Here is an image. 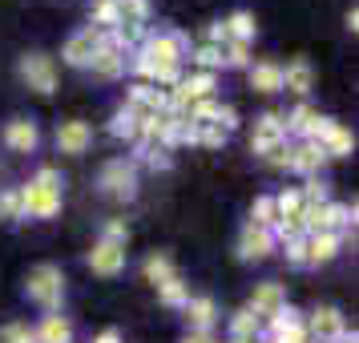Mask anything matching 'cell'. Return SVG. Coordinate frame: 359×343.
Returning a JSON list of instances; mask_svg holds the SVG:
<instances>
[{
    "instance_id": "17",
    "label": "cell",
    "mask_w": 359,
    "mask_h": 343,
    "mask_svg": "<svg viewBox=\"0 0 359 343\" xmlns=\"http://www.w3.org/2000/svg\"><path fill=\"white\" fill-rule=\"evenodd\" d=\"M33 335H36V343H73V323H69L65 315L53 311V315L41 319V327H36Z\"/></svg>"
},
{
    "instance_id": "14",
    "label": "cell",
    "mask_w": 359,
    "mask_h": 343,
    "mask_svg": "<svg viewBox=\"0 0 359 343\" xmlns=\"http://www.w3.org/2000/svg\"><path fill=\"white\" fill-rule=\"evenodd\" d=\"M283 307H287V291H283L278 283H259V287H255V295H250V311H255V315H271V319H275Z\"/></svg>"
},
{
    "instance_id": "23",
    "label": "cell",
    "mask_w": 359,
    "mask_h": 343,
    "mask_svg": "<svg viewBox=\"0 0 359 343\" xmlns=\"http://www.w3.org/2000/svg\"><path fill=\"white\" fill-rule=\"evenodd\" d=\"M142 271H146V278L154 283V287H162L165 278H174V275H178V271H174V259H170L165 250H154V255L146 259V267H142Z\"/></svg>"
},
{
    "instance_id": "34",
    "label": "cell",
    "mask_w": 359,
    "mask_h": 343,
    "mask_svg": "<svg viewBox=\"0 0 359 343\" xmlns=\"http://www.w3.org/2000/svg\"><path fill=\"white\" fill-rule=\"evenodd\" d=\"M266 343H311V335H307L303 323H294V327H275V331L266 335Z\"/></svg>"
},
{
    "instance_id": "2",
    "label": "cell",
    "mask_w": 359,
    "mask_h": 343,
    "mask_svg": "<svg viewBox=\"0 0 359 343\" xmlns=\"http://www.w3.org/2000/svg\"><path fill=\"white\" fill-rule=\"evenodd\" d=\"M25 299H33L36 307H45L53 315V311L61 307V299H65V275H61V267L57 262L33 267L25 275Z\"/></svg>"
},
{
    "instance_id": "21",
    "label": "cell",
    "mask_w": 359,
    "mask_h": 343,
    "mask_svg": "<svg viewBox=\"0 0 359 343\" xmlns=\"http://www.w3.org/2000/svg\"><path fill=\"white\" fill-rule=\"evenodd\" d=\"M319 146H323L327 158H347V154L355 149V137H351V130H343L339 121H335V126L327 130V137L319 142Z\"/></svg>"
},
{
    "instance_id": "42",
    "label": "cell",
    "mask_w": 359,
    "mask_h": 343,
    "mask_svg": "<svg viewBox=\"0 0 359 343\" xmlns=\"http://www.w3.org/2000/svg\"><path fill=\"white\" fill-rule=\"evenodd\" d=\"M210 126H218V130L234 133V126H238V117H234V109H226V105H218V117H214Z\"/></svg>"
},
{
    "instance_id": "9",
    "label": "cell",
    "mask_w": 359,
    "mask_h": 343,
    "mask_svg": "<svg viewBox=\"0 0 359 343\" xmlns=\"http://www.w3.org/2000/svg\"><path fill=\"white\" fill-rule=\"evenodd\" d=\"M89 271L101 278H114L126 271V246H117V243H97L93 250H89Z\"/></svg>"
},
{
    "instance_id": "16",
    "label": "cell",
    "mask_w": 359,
    "mask_h": 343,
    "mask_svg": "<svg viewBox=\"0 0 359 343\" xmlns=\"http://www.w3.org/2000/svg\"><path fill=\"white\" fill-rule=\"evenodd\" d=\"M182 311H186V323H190V331H210L214 319H218V307H214V299H186L182 303Z\"/></svg>"
},
{
    "instance_id": "29",
    "label": "cell",
    "mask_w": 359,
    "mask_h": 343,
    "mask_svg": "<svg viewBox=\"0 0 359 343\" xmlns=\"http://www.w3.org/2000/svg\"><path fill=\"white\" fill-rule=\"evenodd\" d=\"M158 295H162V303H165V307H182V303L190 299V291H186V283H182V275L165 278L162 287H158Z\"/></svg>"
},
{
    "instance_id": "22",
    "label": "cell",
    "mask_w": 359,
    "mask_h": 343,
    "mask_svg": "<svg viewBox=\"0 0 359 343\" xmlns=\"http://www.w3.org/2000/svg\"><path fill=\"white\" fill-rule=\"evenodd\" d=\"M146 20H149V0H117V25L146 29Z\"/></svg>"
},
{
    "instance_id": "18",
    "label": "cell",
    "mask_w": 359,
    "mask_h": 343,
    "mask_svg": "<svg viewBox=\"0 0 359 343\" xmlns=\"http://www.w3.org/2000/svg\"><path fill=\"white\" fill-rule=\"evenodd\" d=\"M343 238L339 234H331V230H323V234H307V259L311 262H331L335 255H339Z\"/></svg>"
},
{
    "instance_id": "10",
    "label": "cell",
    "mask_w": 359,
    "mask_h": 343,
    "mask_svg": "<svg viewBox=\"0 0 359 343\" xmlns=\"http://www.w3.org/2000/svg\"><path fill=\"white\" fill-rule=\"evenodd\" d=\"M89 142H93V130H89V121H81V117H69V121L57 126V149L61 154H85Z\"/></svg>"
},
{
    "instance_id": "31",
    "label": "cell",
    "mask_w": 359,
    "mask_h": 343,
    "mask_svg": "<svg viewBox=\"0 0 359 343\" xmlns=\"http://www.w3.org/2000/svg\"><path fill=\"white\" fill-rule=\"evenodd\" d=\"M250 222H255V227H275L278 222V210H275V198L271 194H262V198H255V218H250Z\"/></svg>"
},
{
    "instance_id": "25",
    "label": "cell",
    "mask_w": 359,
    "mask_h": 343,
    "mask_svg": "<svg viewBox=\"0 0 359 343\" xmlns=\"http://www.w3.org/2000/svg\"><path fill=\"white\" fill-rule=\"evenodd\" d=\"M259 335V315L246 307V311H234L230 315V339H255Z\"/></svg>"
},
{
    "instance_id": "35",
    "label": "cell",
    "mask_w": 359,
    "mask_h": 343,
    "mask_svg": "<svg viewBox=\"0 0 359 343\" xmlns=\"http://www.w3.org/2000/svg\"><path fill=\"white\" fill-rule=\"evenodd\" d=\"M0 343H36L29 323H4L0 327Z\"/></svg>"
},
{
    "instance_id": "41",
    "label": "cell",
    "mask_w": 359,
    "mask_h": 343,
    "mask_svg": "<svg viewBox=\"0 0 359 343\" xmlns=\"http://www.w3.org/2000/svg\"><path fill=\"white\" fill-rule=\"evenodd\" d=\"M230 133L218 130V126H202V133H198V146H222Z\"/></svg>"
},
{
    "instance_id": "7",
    "label": "cell",
    "mask_w": 359,
    "mask_h": 343,
    "mask_svg": "<svg viewBox=\"0 0 359 343\" xmlns=\"http://www.w3.org/2000/svg\"><path fill=\"white\" fill-rule=\"evenodd\" d=\"M101 45H105V33H101V29H93V25H89V29H81V33H73L65 41V65L89 69Z\"/></svg>"
},
{
    "instance_id": "27",
    "label": "cell",
    "mask_w": 359,
    "mask_h": 343,
    "mask_svg": "<svg viewBox=\"0 0 359 343\" xmlns=\"http://www.w3.org/2000/svg\"><path fill=\"white\" fill-rule=\"evenodd\" d=\"M222 25H226V36H230V41H243V45L255 36V29H259L250 13H234V17H226Z\"/></svg>"
},
{
    "instance_id": "6",
    "label": "cell",
    "mask_w": 359,
    "mask_h": 343,
    "mask_svg": "<svg viewBox=\"0 0 359 343\" xmlns=\"http://www.w3.org/2000/svg\"><path fill=\"white\" fill-rule=\"evenodd\" d=\"M17 69H20V81L41 97H49L57 89V69H53V57H45V53H25Z\"/></svg>"
},
{
    "instance_id": "33",
    "label": "cell",
    "mask_w": 359,
    "mask_h": 343,
    "mask_svg": "<svg viewBox=\"0 0 359 343\" xmlns=\"http://www.w3.org/2000/svg\"><path fill=\"white\" fill-rule=\"evenodd\" d=\"M275 210H278V218H299L303 214V194L299 190H283L275 198Z\"/></svg>"
},
{
    "instance_id": "28",
    "label": "cell",
    "mask_w": 359,
    "mask_h": 343,
    "mask_svg": "<svg viewBox=\"0 0 359 343\" xmlns=\"http://www.w3.org/2000/svg\"><path fill=\"white\" fill-rule=\"evenodd\" d=\"M255 154H259L262 162H271V166H287L291 162V146H287V137L266 142V146H255Z\"/></svg>"
},
{
    "instance_id": "4",
    "label": "cell",
    "mask_w": 359,
    "mask_h": 343,
    "mask_svg": "<svg viewBox=\"0 0 359 343\" xmlns=\"http://www.w3.org/2000/svg\"><path fill=\"white\" fill-rule=\"evenodd\" d=\"M303 227H307L311 234H323V230L339 234L343 227H355V210H351V206H339V202L307 206V210H303Z\"/></svg>"
},
{
    "instance_id": "43",
    "label": "cell",
    "mask_w": 359,
    "mask_h": 343,
    "mask_svg": "<svg viewBox=\"0 0 359 343\" xmlns=\"http://www.w3.org/2000/svg\"><path fill=\"white\" fill-rule=\"evenodd\" d=\"M33 182H41V186H53V190H61V174H57L53 166H45V170H41Z\"/></svg>"
},
{
    "instance_id": "3",
    "label": "cell",
    "mask_w": 359,
    "mask_h": 343,
    "mask_svg": "<svg viewBox=\"0 0 359 343\" xmlns=\"http://www.w3.org/2000/svg\"><path fill=\"white\" fill-rule=\"evenodd\" d=\"M57 214H61V190L41 186V182H29V186L20 190V218H41V222H49Z\"/></svg>"
},
{
    "instance_id": "8",
    "label": "cell",
    "mask_w": 359,
    "mask_h": 343,
    "mask_svg": "<svg viewBox=\"0 0 359 343\" xmlns=\"http://www.w3.org/2000/svg\"><path fill=\"white\" fill-rule=\"evenodd\" d=\"M275 234L266 227H255V222H246L243 234H238V259L243 262H262L271 250H275Z\"/></svg>"
},
{
    "instance_id": "40",
    "label": "cell",
    "mask_w": 359,
    "mask_h": 343,
    "mask_svg": "<svg viewBox=\"0 0 359 343\" xmlns=\"http://www.w3.org/2000/svg\"><path fill=\"white\" fill-rule=\"evenodd\" d=\"M222 61H226V65H246V61H250V57H246V45L243 41H226V45H222Z\"/></svg>"
},
{
    "instance_id": "20",
    "label": "cell",
    "mask_w": 359,
    "mask_h": 343,
    "mask_svg": "<svg viewBox=\"0 0 359 343\" xmlns=\"http://www.w3.org/2000/svg\"><path fill=\"white\" fill-rule=\"evenodd\" d=\"M250 85H255L259 93H278V89H283V65L259 61V65L250 69Z\"/></svg>"
},
{
    "instance_id": "32",
    "label": "cell",
    "mask_w": 359,
    "mask_h": 343,
    "mask_svg": "<svg viewBox=\"0 0 359 343\" xmlns=\"http://www.w3.org/2000/svg\"><path fill=\"white\" fill-rule=\"evenodd\" d=\"M190 61H194V65H202L206 73H214L218 65H226V61H222V49H218V45H198V49L190 53Z\"/></svg>"
},
{
    "instance_id": "5",
    "label": "cell",
    "mask_w": 359,
    "mask_h": 343,
    "mask_svg": "<svg viewBox=\"0 0 359 343\" xmlns=\"http://www.w3.org/2000/svg\"><path fill=\"white\" fill-rule=\"evenodd\" d=\"M101 194H109V198H133L137 194V166L126 162V158H114V162H105L101 166Z\"/></svg>"
},
{
    "instance_id": "46",
    "label": "cell",
    "mask_w": 359,
    "mask_h": 343,
    "mask_svg": "<svg viewBox=\"0 0 359 343\" xmlns=\"http://www.w3.org/2000/svg\"><path fill=\"white\" fill-rule=\"evenodd\" d=\"M226 343H255V339H226Z\"/></svg>"
},
{
    "instance_id": "26",
    "label": "cell",
    "mask_w": 359,
    "mask_h": 343,
    "mask_svg": "<svg viewBox=\"0 0 359 343\" xmlns=\"http://www.w3.org/2000/svg\"><path fill=\"white\" fill-rule=\"evenodd\" d=\"M109 133H114V137H126V142H137V137H142V121H137L130 109H117L114 121H109Z\"/></svg>"
},
{
    "instance_id": "24",
    "label": "cell",
    "mask_w": 359,
    "mask_h": 343,
    "mask_svg": "<svg viewBox=\"0 0 359 343\" xmlns=\"http://www.w3.org/2000/svg\"><path fill=\"white\" fill-rule=\"evenodd\" d=\"M278 137H287L283 114H262L259 126H255V142H250V146H266V142H278Z\"/></svg>"
},
{
    "instance_id": "38",
    "label": "cell",
    "mask_w": 359,
    "mask_h": 343,
    "mask_svg": "<svg viewBox=\"0 0 359 343\" xmlns=\"http://www.w3.org/2000/svg\"><path fill=\"white\" fill-rule=\"evenodd\" d=\"M126 238H130V227H126L121 218H109V222L101 227V243H117V246H126Z\"/></svg>"
},
{
    "instance_id": "19",
    "label": "cell",
    "mask_w": 359,
    "mask_h": 343,
    "mask_svg": "<svg viewBox=\"0 0 359 343\" xmlns=\"http://www.w3.org/2000/svg\"><path fill=\"white\" fill-rule=\"evenodd\" d=\"M311 85H315V69H311L303 57L283 69V89H291V93H311Z\"/></svg>"
},
{
    "instance_id": "37",
    "label": "cell",
    "mask_w": 359,
    "mask_h": 343,
    "mask_svg": "<svg viewBox=\"0 0 359 343\" xmlns=\"http://www.w3.org/2000/svg\"><path fill=\"white\" fill-rule=\"evenodd\" d=\"M283 250H287V262H291V267H311V259H307V234H303V238H291V243H283Z\"/></svg>"
},
{
    "instance_id": "45",
    "label": "cell",
    "mask_w": 359,
    "mask_h": 343,
    "mask_svg": "<svg viewBox=\"0 0 359 343\" xmlns=\"http://www.w3.org/2000/svg\"><path fill=\"white\" fill-rule=\"evenodd\" d=\"M93 343H121V335H117L114 327H109V331H101V335H97Z\"/></svg>"
},
{
    "instance_id": "1",
    "label": "cell",
    "mask_w": 359,
    "mask_h": 343,
    "mask_svg": "<svg viewBox=\"0 0 359 343\" xmlns=\"http://www.w3.org/2000/svg\"><path fill=\"white\" fill-rule=\"evenodd\" d=\"M182 57H190L186 36L182 33H158V36H146V41H142V53H137L133 69L154 81L162 69H182Z\"/></svg>"
},
{
    "instance_id": "44",
    "label": "cell",
    "mask_w": 359,
    "mask_h": 343,
    "mask_svg": "<svg viewBox=\"0 0 359 343\" xmlns=\"http://www.w3.org/2000/svg\"><path fill=\"white\" fill-rule=\"evenodd\" d=\"M182 343H218L210 331H190V335H182Z\"/></svg>"
},
{
    "instance_id": "11",
    "label": "cell",
    "mask_w": 359,
    "mask_h": 343,
    "mask_svg": "<svg viewBox=\"0 0 359 343\" xmlns=\"http://www.w3.org/2000/svg\"><path fill=\"white\" fill-rule=\"evenodd\" d=\"M303 327H307V335L315 343H335L343 335V315L335 307H319L311 315V323H303Z\"/></svg>"
},
{
    "instance_id": "12",
    "label": "cell",
    "mask_w": 359,
    "mask_h": 343,
    "mask_svg": "<svg viewBox=\"0 0 359 343\" xmlns=\"http://www.w3.org/2000/svg\"><path fill=\"white\" fill-rule=\"evenodd\" d=\"M4 142H8V149H17V154H33L36 142H41L36 121H29V117H13V121L4 126Z\"/></svg>"
},
{
    "instance_id": "30",
    "label": "cell",
    "mask_w": 359,
    "mask_h": 343,
    "mask_svg": "<svg viewBox=\"0 0 359 343\" xmlns=\"http://www.w3.org/2000/svg\"><path fill=\"white\" fill-rule=\"evenodd\" d=\"M93 29H101V33H105V29L114 33L117 29V0H97V4H93Z\"/></svg>"
},
{
    "instance_id": "15",
    "label": "cell",
    "mask_w": 359,
    "mask_h": 343,
    "mask_svg": "<svg viewBox=\"0 0 359 343\" xmlns=\"http://www.w3.org/2000/svg\"><path fill=\"white\" fill-rule=\"evenodd\" d=\"M93 73L97 77H105V81H114V77H121V69H126V49H117L114 41L105 36V45L97 49V57H93Z\"/></svg>"
},
{
    "instance_id": "36",
    "label": "cell",
    "mask_w": 359,
    "mask_h": 343,
    "mask_svg": "<svg viewBox=\"0 0 359 343\" xmlns=\"http://www.w3.org/2000/svg\"><path fill=\"white\" fill-rule=\"evenodd\" d=\"M299 194H303V210H307V206H323V202H327V182L311 178L307 186L299 190Z\"/></svg>"
},
{
    "instance_id": "13",
    "label": "cell",
    "mask_w": 359,
    "mask_h": 343,
    "mask_svg": "<svg viewBox=\"0 0 359 343\" xmlns=\"http://www.w3.org/2000/svg\"><path fill=\"white\" fill-rule=\"evenodd\" d=\"M323 162H327L323 146H315V142H299V146H291V162H287V170H294V174H307V178H315Z\"/></svg>"
},
{
    "instance_id": "39",
    "label": "cell",
    "mask_w": 359,
    "mask_h": 343,
    "mask_svg": "<svg viewBox=\"0 0 359 343\" xmlns=\"http://www.w3.org/2000/svg\"><path fill=\"white\" fill-rule=\"evenodd\" d=\"M0 218H20V190H0Z\"/></svg>"
}]
</instances>
